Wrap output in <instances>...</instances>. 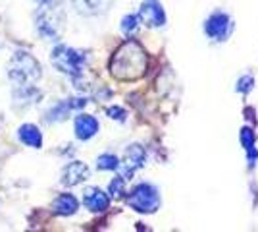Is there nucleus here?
Masks as SVG:
<instances>
[{
  "label": "nucleus",
  "mask_w": 258,
  "mask_h": 232,
  "mask_svg": "<svg viewBox=\"0 0 258 232\" xmlns=\"http://www.w3.org/2000/svg\"><path fill=\"white\" fill-rule=\"evenodd\" d=\"M147 72V53L137 41L129 39L114 53L110 60V74L121 81H135Z\"/></svg>",
  "instance_id": "1"
},
{
  "label": "nucleus",
  "mask_w": 258,
  "mask_h": 232,
  "mask_svg": "<svg viewBox=\"0 0 258 232\" xmlns=\"http://www.w3.org/2000/svg\"><path fill=\"white\" fill-rule=\"evenodd\" d=\"M8 76L18 87H29L41 77V66L33 55L16 51L8 62Z\"/></svg>",
  "instance_id": "2"
},
{
  "label": "nucleus",
  "mask_w": 258,
  "mask_h": 232,
  "mask_svg": "<svg viewBox=\"0 0 258 232\" xmlns=\"http://www.w3.org/2000/svg\"><path fill=\"white\" fill-rule=\"evenodd\" d=\"M52 64L58 72L70 76L74 81H77L83 76V70L87 66V55L81 51H76L68 44H58L52 51Z\"/></svg>",
  "instance_id": "3"
},
{
  "label": "nucleus",
  "mask_w": 258,
  "mask_h": 232,
  "mask_svg": "<svg viewBox=\"0 0 258 232\" xmlns=\"http://www.w3.org/2000/svg\"><path fill=\"white\" fill-rule=\"evenodd\" d=\"M35 25H37V31L43 35L44 39L56 41L62 33V27H64V16L54 2H48V4H43L37 10Z\"/></svg>",
  "instance_id": "4"
},
{
  "label": "nucleus",
  "mask_w": 258,
  "mask_h": 232,
  "mask_svg": "<svg viewBox=\"0 0 258 232\" xmlns=\"http://www.w3.org/2000/svg\"><path fill=\"white\" fill-rule=\"evenodd\" d=\"M127 205L139 213H154L160 207V194L152 184H139L127 196Z\"/></svg>",
  "instance_id": "5"
},
{
  "label": "nucleus",
  "mask_w": 258,
  "mask_h": 232,
  "mask_svg": "<svg viewBox=\"0 0 258 232\" xmlns=\"http://www.w3.org/2000/svg\"><path fill=\"white\" fill-rule=\"evenodd\" d=\"M233 31V20L226 12H214L205 22V33L214 41H227Z\"/></svg>",
  "instance_id": "6"
},
{
  "label": "nucleus",
  "mask_w": 258,
  "mask_h": 232,
  "mask_svg": "<svg viewBox=\"0 0 258 232\" xmlns=\"http://www.w3.org/2000/svg\"><path fill=\"white\" fill-rule=\"evenodd\" d=\"M137 18L149 27H162L166 23V14H164V8L158 0H145L141 4Z\"/></svg>",
  "instance_id": "7"
},
{
  "label": "nucleus",
  "mask_w": 258,
  "mask_h": 232,
  "mask_svg": "<svg viewBox=\"0 0 258 232\" xmlns=\"http://www.w3.org/2000/svg\"><path fill=\"white\" fill-rule=\"evenodd\" d=\"M87 105L85 99H66L58 105H54L50 111L44 114V122L46 124H54V122H62L70 116V112L79 111Z\"/></svg>",
  "instance_id": "8"
},
{
  "label": "nucleus",
  "mask_w": 258,
  "mask_h": 232,
  "mask_svg": "<svg viewBox=\"0 0 258 232\" xmlns=\"http://www.w3.org/2000/svg\"><path fill=\"white\" fill-rule=\"evenodd\" d=\"M89 178V166L81 161H74L70 165H66L62 170V184L64 186H77L81 182H85Z\"/></svg>",
  "instance_id": "9"
},
{
  "label": "nucleus",
  "mask_w": 258,
  "mask_h": 232,
  "mask_svg": "<svg viewBox=\"0 0 258 232\" xmlns=\"http://www.w3.org/2000/svg\"><path fill=\"white\" fill-rule=\"evenodd\" d=\"M145 159H147V153H145V149L141 145L137 144L129 145L127 149H125V153H123V163H121L123 170H125V176H131L137 168H141V166L145 165Z\"/></svg>",
  "instance_id": "10"
},
{
  "label": "nucleus",
  "mask_w": 258,
  "mask_h": 232,
  "mask_svg": "<svg viewBox=\"0 0 258 232\" xmlns=\"http://www.w3.org/2000/svg\"><path fill=\"white\" fill-rule=\"evenodd\" d=\"M83 203L89 211L93 213H102L110 207V198L102 190L98 188H87L85 194H83Z\"/></svg>",
  "instance_id": "11"
},
{
  "label": "nucleus",
  "mask_w": 258,
  "mask_h": 232,
  "mask_svg": "<svg viewBox=\"0 0 258 232\" xmlns=\"http://www.w3.org/2000/svg\"><path fill=\"white\" fill-rule=\"evenodd\" d=\"M74 128H76L77 140L87 142V140H91V137L98 132V120L95 116H91V114H79L76 118Z\"/></svg>",
  "instance_id": "12"
},
{
  "label": "nucleus",
  "mask_w": 258,
  "mask_h": 232,
  "mask_svg": "<svg viewBox=\"0 0 258 232\" xmlns=\"http://www.w3.org/2000/svg\"><path fill=\"white\" fill-rule=\"evenodd\" d=\"M52 213L56 215H62V217H70L79 209V201L74 194H60L58 198L52 201Z\"/></svg>",
  "instance_id": "13"
},
{
  "label": "nucleus",
  "mask_w": 258,
  "mask_h": 232,
  "mask_svg": "<svg viewBox=\"0 0 258 232\" xmlns=\"http://www.w3.org/2000/svg\"><path fill=\"white\" fill-rule=\"evenodd\" d=\"M114 0H74V6L83 16H98L112 6Z\"/></svg>",
  "instance_id": "14"
},
{
  "label": "nucleus",
  "mask_w": 258,
  "mask_h": 232,
  "mask_svg": "<svg viewBox=\"0 0 258 232\" xmlns=\"http://www.w3.org/2000/svg\"><path fill=\"white\" fill-rule=\"evenodd\" d=\"M18 137L22 140V144H25L27 147H43V133L35 124H23L22 128L18 130Z\"/></svg>",
  "instance_id": "15"
},
{
  "label": "nucleus",
  "mask_w": 258,
  "mask_h": 232,
  "mask_svg": "<svg viewBox=\"0 0 258 232\" xmlns=\"http://www.w3.org/2000/svg\"><path fill=\"white\" fill-rule=\"evenodd\" d=\"M97 168L98 170H116V168H119L118 157L112 153L100 155V157L97 159Z\"/></svg>",
  "instance_id": "16"
},
{
  "label": "nucleus",
  "mask_w": 258,
  "mask_h": 232,
  "mask_svg": "<svg viewBox=\"0 0 258 232\" xmlns=\"http://www.w3.org/2000/svg\"><path fill=\"white\" fill-rule=\"evenodd\" d=\"M108 192H110V196L112 198H123V194H125V178L123 176H118L114 178L112 182H110V186H108Z\"/></svg>",
  "instance_id": "17"
},
{
  "label": "nucleus",
  "mask_w": 258,
  "mask_h": 232,
  "mask_svg": "<svg viewBox=\"0 0 258 232\" xmlns=\"http://www.w3.org/2000/svg\"><path fill=\"white\" fill-rule=\"evenodd\" d=\"M139 29V18L137 16H125L121 20V31L125 35H133Z\"/></svg>",
  "instance_id": "18"
},
{
  "label": "nucleus",
  "mask_w": 258,
  "mask_h": 232,
  "mask_svg": "<svg viewBox=\"0 0 258 232\" xmlns=\"http://www.w3.org/2000/svg\"><path fill=\"white\" fill-rule=\"evenodd\" d=\"M241 142H243V145H245V149L250 153V151L254 149V133H252V130L245 128V130L241 132Z\"/></svg>",
  "instance_id": "19"
},
{
  "label": "nucleus",
  "mask_w": 258,
  "mask_h": 232,
  "mask_svg": "<svg viewBox=\"0 0 258 232\" xmlns=\"http://www.w3.org/2000/svg\"><path fill=\"white\" fill-rule=\"evenodd\" d=\"M252 83H254V79H252L250 76L241 77V79L237 81V91H241V93H248V91L252 89Z\"/></svg>",
  "instance_id": "20"
},
{
  "label": "nucleus",
  "mask_w": 258,
  "mask_h": 232,
  "mask_svg": "<svg viewBox=\"0 0 258 232\" xmlns=\"http://www.w3.org/2000/svg\"><path fill=\"white\" fill-rule=\"evenodd\" d=\"M106 114L110 118H114V120H119V122L125 120V111L121 107H110V109H106Z\"/></svg>",
  "instance_id": "21"
},
{
  "label": "nucleus",
  "mask_w": 258,
  "mask_h": 232,
  "mask_svg": "<svg viewBox=\"0 0 258 232\" xmlns=\"http://www.w3.org/2000/svg\"><path fill=\"white\" fill-rule=\"evenodd\" d=\"M37 2H41V4H48V2H56V0H37Z\"/></svg>",
  "instance_id": "22"
}]
</instances>
